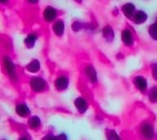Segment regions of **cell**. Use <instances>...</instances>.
<instances>
[{"mask_svg":"<svg viewBox=\"0 0 157 140\" xmlns=\"http://www.w3.org/2000/svg\"><path fill=\"white\" fill-rule=\"evenodd\" d=\"M44 140H57L56 138L52 136V135H48L46 137H44Z\"/></svg>","mask_w":157,"mask_h":140,"instance_id":"cell-22","label":"cell"},{"mask_svg":"<svg viewBox=\"0 0 157 140\" xmlns=\"http://www.w3.org/2000/svg\"><path fill=\"white\" fill-rule=\"evenodd\" d=\"M75 107L77 108V110L79 111V112L83 113L87 111V108H88V103L86 102L83 98H78L75 102Z\"/></svg>","mask_w":157,"mask_h":140,"instance_id":"cell-6","label":"cell"},{"mask_svg":"<svg viewBox=\"0 0 157 140\" xmlns=\"http://www.w3.org/2000/svg\"><path fill=\"white\" fill-rule=\"evenodd\" d=\"M122 11L127 17H131L135 12L134 5L132 3H126L123 6Z\"/></svg>","mask_w":157,"mask_h":140,"instance_id":"cell-9","label":"cell"},{"mask_svg":"<svg viewBox=\"0 0 157 140\" xmlns=\"http://www.w3.org/2000/svg\"><path fill=\"white\" fill-rule=\"evenodd\" d=\"M26 69L32 73L37 72L40 69V63L38 60H33L27 65Z\"/></svg>","mask_w":157,"mask_h":140,"instance_id":"cell-14","label":"cell"},{"mask_svg":"<svg viewBox=\"0 0 157 140\" xmlns=\"http://www.w3.org/2000/svg\"><path fill=\"white\" fill-rule=\"evenodd\" d=\"M58 138H59L58 140H66V136H65V135H63V134H61V136H60V137H58Z\"/></svg>","mask_w":157,"mask_h":140,"instance_id":"cell-23","label":"cell"},{"mask_svg":"<svg viewBox=\"0 0 157 140\" xmlns=\"http://www.w3.org/2000/svg\"><path fill=\"white\" fill-rule=\"evenodd\" d=\"M16 110H17V114L21 116H26L29 114V109L25 104H23V103L18 104L17 106Z\"/></svg>","mask_w":157,"mask_h":140,"instance_id":"cell-10","label":"cell"},{"mask_svg":"<svg viewBox=\"0 0 157 140\" xmlns=\"http://www.w3.org/2000/svg\"><path fill=\"white\" fill-rule=\"evenodd\" d=\"M56 17V10L53 7H48L44 10V17L45 21H52Z\"/></svg>","mask_w":157,"mask_h":140,"instance_id":"cell-2","label":"cell"},{"mask_svg":"<svg viewBox=\"0 0 157 140\" xmlns=\"http://www.w3.org/2000/svg\"><path fill=\"white\" fill-rule=\"evenodd\" d=\"M107 136H108V139L109 140H120V137L118 136L117 134H116L115 131H113V130L108 132Z\"/></svg>","mask_w":157,"mask_h":140,"instance_id":"cell-20","label":"cell"},{"mask_svg":"<svg viewBox=\"0 0 157 140\" xmlns=\"http://www.w3.org/2000/svg\"><path fill=\"white\" fill-rule=\"evenodd\" d=\"M69 80L68 79L65 77V76H61L59 77L55 82V86H56V89L58 90H64L68 87Z\"/></svg>","mask_w":157,"mask_h":140,"instance_id":"cell-3","label":"cell"},{"mask_svg":"<svg viewBox=\"0 0 157 140\" xmlns=\"http://www.w3.org/2000/svg\"><path fill=\"white\" fill-rule=\"evenodd\" d=\"M150 100L151 101L152 103H155L157 102V87H154L151 89L149 94Z\"/></svg>","mask_w":157,"mask_h":140,"instance_id":"cell-19","label":"cell"},{"mask_svg":"<svg viewBox=\"0 0 157 140\" xmlns=\"http://www.w3.org/2000/svg\"><path fill=\"white\" fill-rule=\"evenodd\" d=\"M85 73L89 78L91 82H96L97 81V73L95 70L92 66H88L85 68Z\"/></svg>","mask_w":157,"mask_h":140,"instance_id":"cell-13","label":"cell"},{"mask_svg":"<svg viewBox=\"0 0 157 140\" xmlns=\"http://www.w3.org/2000/svg\"><path fill=\"white\" fill-rule=\"evenodd\" d=\"M142 134L147 138H152L154 137L153 128L150 124H144L142 126Z\"/></svg>","mask_w":157,"mask_h":140,"instance_id":"cell-4","label":"cell"},{"mask_svg":"<svg viewBox=\"0 0 157 140\" xmlns=\"http://www.w3.org/2000/svg\"><path fill=\"white\" fill-rule=\"evenodd\" d=\"M103 36L107 40H112L114 39V31L110 27L107 26L103 29Z\"/></svg>","mask_w":157,"mask_h":140,"instance_id":"cell-16","label":"cell"},{"mask_svg":"<svg viewBox=\"0 0 157 140\" xmlns=\"http://www.w3.org/2000/svg\"><path fill=\"white\" fill-rule=\"evenodd\" d=\"M64 29H65V25H64V22L62 21H57L54 24L53 30L56 35H58V36L62 35L64 32Z\"/></svg>","mask_w":157,"mask_h":140,"instance_id":"cell-12","label":"cell"},{"mask_svg":"<svg viewBox=\"0 0 157 140\" xmlns=\"http://www.w3.org/2000/svg\"><path fill=\"white\" fill-rule=\"evenodd\" d=\"M152 69V74H153V76H154L155 80H157V64H153L151 66Z\"/></svg>","mask_w":157,"mask_h":140,"instance_id":"cell-21","label":"cell"},{"mask_svg":"<svg viewBox=\"0 0 157 140\" xmlns=\"http://www.w3.org/2000/svg\"><path fill=\"white\" fill-rule=\"evenodd\" d=\"M4 65H5V68H6V70H7L8 75H9L13 79L16 78V71H15L14 65H13V63H12V61H10L9 58L5 57Z\"/></svg>","mask_w":157,"mask_h":140,"instance_id":"cell-5","label":"cell"},{"mask_svg":"<svg viewBox=\"0 0 157 140\" xmlns=\"http://www.w3.org/2000/svg\"><path fill=\"white\" fill-rule=\"evenodd\" d=\"M122 39L126 45H132L133 43V37L131 31H129L128 29L124 30L122 33Z\"/></svg>","mask_w":157,"mask_h":140,"instance_id":"cell-8","label":"cell"},{"mask_svg":"<svg viewBox=\"0 0 157 140\" xmlns=\"http://www.w3.org/2000/svg\"><path fill=\"white\" fill-rule=\"evenodd\" d=\"M147 18V14L142 11H137L134 15V22L136 24H142L146 21Z\"/></svg>","mask_w":157,"mask_h":140,"instance_id":"cell-11","label":"cell"},{"mask_svg":"<svg viewBox=\"0 0 157 140\" xmlns=\"http://www.w3.org/2000/svg\"><path fill=\"white\" fill-rule=\"evenodd\" d=\"M134 84L136 87L141 91L146 90V88L147 87V80L143 77H142V76H137V77H135Z\"/></svg>","mask_w":157,"mask_h":140,"instance_id":"cell-7","label":"cell"},{"mask_svg":"<svg viewBox=\"0 0 157 140\" xmlns=\"http://www.w3.org/2000/svg\"><path fill=\"white\" fill-rule=\"evenodd\" d=\"M149 34L154 39L157 40V19L156 21L154 24H152L149 28Z\"/></svg>","mask_w":157,"mask_h":140,"instance_id":"cell-17","label":"cell"},{"mask_svg":"<svg viewBox=\"0 0 157 140\" xmlns=\"http://www.w3.org/2000/svg\"><path fill=\"white\" fill-rule=\"evenodd\" d=\"M40 124V120H39V117L37 116H33L29 119V125L31 128H36L38 127Z\"/></svg>","mask_w":157,"mask_h":140,"instance_id":"cell-18","label":"cell"},{"mask_svg":"<svg viewBox=\"0 0 157 140\" xmlns=\"http://www.w3.org/2000/svg\"><path fill=\"white\" fill-rule=\"evenodd\" d=\"M20 140H27L26 138H21V139Z\"/></svg>","mask_w":157,"mask_h":140,"instance_id":"cell-24","label":"cell"},{"mask_svg":"<svg viewBox=\"0 0 157 140\" xmlns=\"http://www.w3.org/2000/svg\"><path fill=\"white\" fill-rule=\"evenodd\" d=\"M36 39L37 37L34 34H29L25 39V44L28 48H32V47H34Z\"/></svg>","mask_w":157,"mask_h":140,"instance_id":"cell-15","label":"cell"},{"mask_svg":"<svg viewBox=\"0 0 157 140\" xmlns=\"http://www.w3.org/2000/svg\"><path fill=\"white\" fill-rule=\"evenodd\" d=\"M30 86L33 90L36 92H40L45 87V82L42 78L39 77H34L30 80Z\"/></svg>","mask_w":157,"mask_h":140,"instance_id":"cell-1","label":"cell"}]
</instances>
